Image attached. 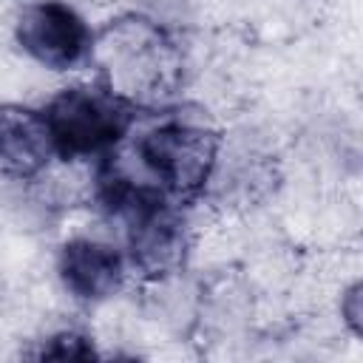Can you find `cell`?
I'll return each mask as SVG.
<instances>
[{
	"mask_svg": "<svg viewBox=\"0 0 363 363\" xmlns=\"http://www.w3.org/2000/svg\"><path fill=\"white\" fill-rule=\"evenodd\" d=\"M51 156L57 150L43 111L0 105V164L17 179H31L48 167Z\"/></svg>",
	"mask_w": 363,
	"mask_h": 363,
	"instance_id": "52a82bcc",
	"label": "cell"
},
{
	"mask_svg": "<svg viewBox=\"0 0 363 363\" xmlns=\"http://www.w3.org/2000/svg\"><path fill=\"white\" fill-rule=\"evenodd\" d=\"M128 218V261L145 278L173 275L187 252V230L173 201L153 199L125 213Z\"/></svg>",
	"mask_w": 363,
	"mask_h": 363,
	"instance_id": "5b68a950",
	"label": "cell"
},
{
	"mask_svg": "<svg viewBox=\"0 0 363 363\" xmlns=\"http://www.w3.org/2000/svg\"><path fill=\"white\" fill-rule=\"evenodd\" d=\"M218 147L221 139L216 130L170 119L145 130L133 145V156L145 184L170 201H187L196 199L213 179Z\"/></svg>",
	"mask_w": 363,
	"mask_h": 363,
	"instance_id": "7a4b0ae2",
	"label": "cell"
},
{
	"mask_svg": "<svg viewBox=\"0 0 363 363\" xmlns=\"http://www.w3.org/2000/svg\"><path fill=\"white\" fill-rule=\"evenodd\" d=\"M57 156L102 159L133 125V105L102 85H77L60 91L43 111Z\"/></svg>",
	"mask_w": 363,
	"mask_h": 363,
	"instance_id": "3957f363",
	"label": "cell"
},
{
	"mask_svg": "<svg viewBox=\"0 0 363 363\" xmlns=\"http://www.w3.org/2000/svg\"><path fill=\"white\" fill-rule=\"evenodd\" d=\"M360 292H363L360 284H352L349 292L340 301V312H343V318H346V323L354 335H360Z\"/></svg>",
	"mask_w": 363,
	"mask_h": 363,
	"instance_id": "9c48e42d",
	"label": "cell"
},
{
	"mask_svg": "<svg viewBox=\"0 0 363 363\" xmlns=\"http://www.w3.org/2000/svg\"><path fill=\"white\" fill-rule=\"evenodd\" d=\"M91 57L102 68V88L125 102L145 105L176 88L179 57L167 34L147 20H119L94 37Z\"/></svg>",
	"mask_w": 363,
	"mask_h": 363,
	"instance_id": "6da1fadb",
	"label": "cell"
},
{
	"mask_svg": "<svg viewBox=\"0 0 363 363\" xmlns=\"http://www.w3.org/2000/svg\"><path fill=\"white\" fill-rule=\"evenodd\" d=\"M94 349L88 346V340L82 335H74V332H62L57 337H51V346L43 349V357H91Z\"/></svg>",
	"mask_w": 363,
	"mask_h": 363,
	"instance_id": "ba28073f",
	"label": "cell"
},
{
	"mask_svg": "<svg viewBox=\"0 0 363 363\" xmlns=\"http://www.w3.org/2000/svg\"><path fill=\"white\" fill-rule=\"evenodd\" d=\"M60 278L74 298L102 301L125 281V258L96 238H74L60 250Z\"/></svg>",
	"mask_w": 363,
	"mask_h": 363,
	"instance_id": "8992f818",
	"label": "cell"
},
{
	"mask_svg": "<svg viewBox=\"0 0 363 363\" xmlns=\"http://www.w3.org/2000/svg\"><path fill=\"white\" fill-rule=\"evenodd\" d=\"M17 43L40 65L65 71L91 60L94 31L68 3L40 0L20 11Z\"/></svg>",
	"mask_w": 363,
	"mask_h": 363,
	"instance_id": "277c9868",
	"label": "cell"
}]
</instances>
